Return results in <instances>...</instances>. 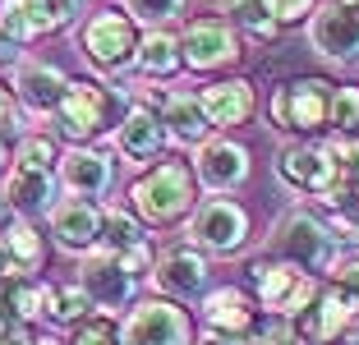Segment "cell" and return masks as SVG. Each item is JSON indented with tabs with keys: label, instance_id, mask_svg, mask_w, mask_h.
Segmentation results:
<instances>
[{
	"label": "cell",
	"instance_id": "30",
	"mask_svg": "<svg viewBox=\"0 0 359 345\" xmlns=\"http://www.w3.org/2000/svg\"><path fill=\"white\" fill-rule=\"evenodd\" d=\"M0 304L10 309L14 323H32V318L42 313V290H37V285H28V281H19V276H5Z\"/></svg>",
	"mask_w": 359,
	"mask_h": 345
},
{
	"label": "cell",
	"instance_id": "43",
	"mask_svg": "<svg viewBox=\"0 0 359 345\" xmlns=\"http://www.w3.org/2000/svg\"><path fill=\"white\" fill-rule=\"evenodd\" d=\"M341 5H359V0H341Z\"/></svg>",
	"mask_w": 359,
	"mask_h": 345
},
{
	"label": "cell",
	"instance_id": "32",
	"mask_svg": "<svg viewBox=\"0 0 359 345\" xmlns=\"http://www.w3.org/2000/svg\"><path fill=\"white\" fill-rule=\"evenodd\" d=\"M327 125L337 129V134H355L359 129V88H337V93H332Z\"/></svg>",
	"mask_w": 359,
	"mask_h": 345
},
{
	"label": "cell",
	"instance_id": "29",
	"mask_svg": "<svg viewBox=\"0 0 359 345\" xmlns=\"http://www.w3.org/2000/svg\"><path fill=\"white\" fill-rule=\"evenodd\" d=\"M231 14L244 23L249 37H258V42H267V37L281 32V19H276L272 0H231Z\"/></svg>",
	"mask_w": 359,
	"mask_h": 345
},
{
	"label": "cell",
	"instance_id": "10",
	"mask_svg": "<svg viewBox=\"0 0 359 345\" xmlns=\"http://www.w3.org/2000/svg\"><path fill=\"white\" fill-rule=\"evenodd\" d=\"M309 42H313L318 55L327 60H359V5H341V0H327L323 10L309 23Z\"/></svg>",
	"mask_w": 359,
	"mask_h": 345
},
{
	"label": "cell",
	"instance_id": "22",
	"mask_svg": "<svg viewBox=\"0 0 359 345\" xmlns=\"http://www.w3.org/2000/svg\"><path fill=\"white\" fill-rule=\"evenodd\" d=\"M19 102L28 106V111H55L60 106V97H65V88H69V79H65L55 65H42V60H28V65H19Z\"/></svg>",
	"mask_w": 359,
	"mask_h": 345
},
{
	"label": "cell",
	"instance_id": "28",
	"mask_svg": "<svg viewBox=\"0 0 359 345\" xmlns=\"http://www.w3.org/2000/svg\"><path fill=\"white\" fill-rule=\"evenodd\" d=\"M42 309L55 318V323L74 327V323H83V318L93 313L97 304L88 299V290H83V285H69V290H42Z\"/></svg>",
	"mask_w": 359,
	"mask_h": 345
},
{
	"label": "cell",
	"instance_id": "27",
	"mask_svg": "<svg viewBox=\"0 0 359 345\" xmlns=\"http://www.w3.org/2000/svg\"><path fill=\"white\" fill-rule=\"evenodd\" d=\"M138 65L152 74V79H166V74L180 69V42L170 32H148L138 37Z\"/></svg>",
	"mask_w": 359,
	"mask_h": 345
},
{
	"label": "cell",
	"instance_id": "35",
	"mask_svg": "<svg viewBox=\"0 0 359 345\" xmlns=\"http://www.w3.org/2000/svg\"><path fill=\"white\" fill-rule=\"evenodd\" d=\"M19 166H37V170H51L55 166V161H60V157H55V143H51V138H42V134H32V138H23V147H19Z\"/></svg>",
	"mask_w": 359,
	"mask_h": 345
},
{
	"label": "cell",
	"instance_id": "24",
	"mask_svg": "<svg viewBox=\"0 0 359 345\" xmlns=\"http://www.w3.org/2000/svg\"><path fill=\"white\" fill-rule=\"evenodd\" d=\"M161 125H166V134H175V143H208V129H212L198 97L189 93H170L161 102Z\"/></svg>",
	"mask_w": 359,
	"mask_h": 345
},
{
	"label": "cell",
	"instance_id": "3",
	"mask_svg": "<svg viewBox=\"0 0 359 345\" xmlns=\"http://www.w3.org/2000/svg\"><path fill=\"white\" fill-rule=\"evenodd\" d=\"M272 253H276V258H285V262H295L299 272H327L332 262H337L332 230L323 226V221L304 217V212L276 221V230H272Z\"/></svg>",
	"mask_w": 359,
	"mask_h": 345
},
{
	"label": "cell",
	"instance_id": "37",
	"mask_svg": "<svg viewBox=\"0 0 359 345\" xmlns=\"http://www.w3.org/2000/svg\"><path fill=\"white\" fill-rule=\"evenodd\" d=\"M332 157L341 161V170L346 175H359V138H350V134H341V138H332Z\"/></svg>",
	"mask_w": 359,
	"mask_h": 345
},
{
	"label": "cell",
	"instance_id": "45",
	"mask_svg": "<svg viewBox=\"0 0 359 345\" xmlns=\"http://www.w3.org/2000/svg\"><path fill=\"white\" fill-rule=\"evenodd\" d=\"M355 345H359V341H355Z\"/></svg>",
	"mask_w": 359,
	"mask_h": 345
},
{
	"label": "cell",
	"instance_id": "15",
	"mask_svg": "<svg viewBox=\"0 0 359 345\" xmlns=\"http://www.w3.org/2000/svg\"><path fill=\"white\" fill-rule=\"evenodd\" d=\"M203 115H208L212 129H235L254 115V83L249 79H226V83H212L203 88L198 97Z\"/></svg>",
	"mask_w": 359,
	"mask_h": 345
},
{
	"label": "cell",
	"instance_id": "12",
	"mask_svg": "<svg viewBox=\"0 0 359 345\" xmlns=\"http://www.w3.org/2000/svg\"><path fill=\"white\" fill-rule=\"evenodd\" d=\"M203 313H208L212 341L208 345H249L254 332V299L240 290V285H222L203 299Z\"/></svg>",
	"mask_w": 359,
	"mask_h": 345
},
{
	"label": "cell",
	"instance_id": "44",
	"mask_svg": "<svg viewBox=\"0 0 359 345\" xmlns=\"http://www.w3.org/2000/svg\"><path fill=\"white\" fill-rule=\"evenodd\" d=\"M0 51H5V42H0Z\"/></svg>",
	"mask_w": 359,
	"mask_h": 345
},
{
	"label": "cell",
	"instance_id": "23",
	"mask_svg": "<svg viewBox=\"0 0 359 345\" xmlns=\"http://www.w3.org/2000/svg\"><path fill=\"white\" fill-rule=\"evenodd\" d=\"M51 194H55L51 170H37V166H19L10 175V184H5V203H10L14 212H23V217L46 212L51 208Z\"/></svg>",
	"mask_w": 359,
	"mask_h": 345
},
{
	"label": "cell",
	"instance_id": "39",
	"mask_svg": "<svg viewBox=\"0 0 359 345\" xmlns=\"http://www.w3.org/2000/svg\"><path fill=\"white\" fill-rule=\"evenodd\" d=\"M272 10H276V19H281V28H285V23H299L304 14H313V0H272Z\"/></svg>",
	"mask_w": 359,
	"mask_h": 345
},
{
	"label": "cell",
	"instance_id": "2",
	"mask_svg": "<svg viewBox=\"0 0 359 345\" xmlns=\"http://www.w3.org/2000/svg\"><path fill=\"white\" fill-rule=\"evenodd\" d=\"M332 93L337 83L327 79H295V83H281L272 97V120L276 129H290V134H318L332 115Z\"/></svg>",
	"mask_w": 359,
	"mask_h": 345
},
{
	"label": "cell",
	"instance_id": "21",
	"mask_svg": "<svg viewBox=\"0 0 359 345\" xmlns=\"http://www.w3.org/2000/svg\"><path fill=\"white\" fill-rule=\"evenodd\" d=\"M46 262V249H42V235L28 226V221H14L5 226L0 235V276H28Z\"/></svg>",
	"mask_w": 359,
	"mask_h": 345
},
{
	"label": "cell",
	"instance_id": "6",
	"mask_svg": "<svg viewBox=\"0 0 359 345\" xmlns=\"http://www.w3.org/2000/svg\"><path fill=\"white\" fill-rule=\"evenodd\" d=\"M111 88L93 83V79H74L65 88L60 106H55V125L69 143H88L93 134H102L106 120H111Z\"/></svg>",
	"mask_w": 359,
	"mask_h": 345
},
{
	"label": "cell",
	"instance_id": "11",
	"mask_svg": "<svg viewBox=\"0 0 359 345\" xmlns=\"http://www.w3.org/2000/svg\"><path fill=\"white\" fill-rule=\"evenodd\" d=\"M189 235L212 253H235L244 240H249V217H244L240 203L231 198H208L189 221Z\"/></svg>",
	"mask_w": 359,
	"mask_h": 345
},
{
	"label": "cell",
	"instance_id": "16",
	"mask_svg": "<svg viewBox=\"0 0 359 345\" xmlns=\"http://www.w3.org/2000/svg\"><path fill=\"white\" fill-rule=\"evenodd\" d=\"M83 290L97 309H125L134 295V276L116 262V253H97L83 262Z\"/></svg>",
	"mask_w": 359,
	"mask_h": 345
},
{
	"label": "cell",
	"instance_id": "38",
	"mask_svg": "<svg viewBox=\"0 0 359 345\" xmlns=\"http://www.w3.org/2000/svg\"><path fill=\"white\" fill-rule=\"evenodd\" d=\"M74 345H120V332L106 323V318H97V323H88L83 332L74 336Z\"/></svg>",
	"mask_w": 359,
	"mask_h": 345
},
{
	"label": "cell",
	"instance_id": "5",
	"mask_svg": "<svg viewBox=\"0 0 359 345\" xmlns=\"http://www.w3.org/2000/svg\"><path fill=\"white\" fill-rule=\"evenodd\" d=\"M120 345H194V323L170 299H148L125 313Z\"/></svg>",
	"mask_w": 359,
	"mask_h": 345
},
{
	"label": "cell",
	"instance_id": "41",
	"mask_svg": "<svg viewBox=\"0 0 359 345\" xmlns=\"http://www.w3.org/2000/svg\"><path fill=\"white\" fill-rule=\"evenodd\" d=\"M10 120H14V97H10V88L0 83V129H10Z\"/></svg>",
	"mask_w": 359,
	"mask_h": 345
},
{
	"label": "cell",
	"instance_id": "7",
	"mask_svg": "<svg viewBox=\"0 0 359 345\" xmlns=\"http://www.w3.org/2000/svg\"><path fill=\"white\" fill-rule=\"evenodd\" d=\"M83 51H88V60L102 65V69H125L138 55L134 19H129V14H116V10L93 14L88 28H83Z\"/></svg>",
	"mask_w": 359,
	"mask_h": 345
},
{
	"label": "cell",
	"instance_id": "4",
	"mask_svg": "<svg viewBox=\"0 0 359 345\" xmlns=\"http://www.w3.org/2000/svg\"><path fill=\"white\" fill-rule=\"evenodd\" d=\"M254 290H258V304L281 318H299L318 299V281L304 276L295 262H285V258L254 262Z\"/></svg>",
	"mask_w": 359,
	"mask_h": 345
},
{
	"label": "cell",
	"instance_id": "36",
	"mask_svg": "<svg viewBox=\"0 0 359 345\" xmlns=\"http://www.w3.org/2000/svg\"><path fill=\"white\" fill-rule=\"evenodd\" d=\"M116 262L125 267L129 276H143V272H152V249H148V240H134V244H125V249H116Z\"/></svg>",
	"mask_w": 359,
	"mask_h": 345
},
{
	"label": "cell",
	"instance_id": "14",
	"mask_svg": "<svg viewBox=\"0 0 359 345\" xmlns=\"http://www.w3.org/2000/svg\"><path fill=\"white\" fill-rule=\"evenodd\" d=\"M208 258H203L198 249H170L157 258V267H152V281H157L161 295H170V299H194V295L208 290Z\"/></svg>",
	"mask_w": 359,
	"mask_h": 345
},
{
	"label": "cell",
	"instance_id": "17",
	"mask_svg": "<svg viewBox=\"0 0 359 345\" xmlns=\"http://www.w3.org/2000/svg\"><path fill=\"white\" fill-rule=\"evenodd\" d=\"M198 175L208 189H235L249 180V152L240 143H198Z\"/></svg>",
	"mask_w": 359,
	"mask_h": 345
},
{
	"label": "cell",
	"instance_id": "42",
	"mask_svg": "<svg viewBox=\"0 0 359 345\" xmlns=\"http://www.w3.org/2000/svg\"><path fill=\"white\" fill-rule=\"evenodd\" d=\"M5 161H10V147H5V138H0V175H5Z\"/></svg>",
	"mask_w": 359,
	"mask_h": 345
},
{
	"label": "cell",
	"instance_id": "31",
	"mask_svg": "<svg viewBox=\"0 0 359 345\" xmlns=\"http://www.w3.org/2000/svg\"><path fill=\"white\" fill-rule=\"evenodd\" d=\"M102 240L111 244V253H116V249H125V244L143 240V230H138V221L129 217V212L111 208V212H102Z\"/></svg>",
	"mask_w": 359,
	"mask_h": 345
},
{
	"label": "cell",
	"instance_id": "13",
	"mask_svg": "<svg viewBox=\"0 0 359 345\" xmlns=\"http://www.w3.org/2000/svg\"><path fill=\"white\" fill-rule=\"evenodd\" d=\"M235 55L240 51H235V32L226 19H198L180 37V60L189 65V69H222Z\"/></svg>",
	"mask_w": 359,
	"mask_h": 345
},
{
	"label": "cell",
	"instance_id": "9",
	"mask_svg": "<svg viewBox=\"0 0 359 345\" xmlns=\"http://www.w3.org/2000/svg\"><path fill=\"white\" fill-rule=\"evenodd\" d=\"M276 175L290 189H299V194H327L341 180V161L332 157L327 143H299L276 157Z\"/></svg>",
	"mask_w": 359,
	"mask_h": 345
},
{
	"label": "cell",
	"instance_id": "40",
	"mask_svg": "<svg viewBox=\"0 0 359 345\" xmlns=\"http://www.w3.org/2000/svg\"><path fill=\"white\" fill-rule=\"evenodd\" d=\"M263 345H304V341H299V336L290 332V327L276 323V327H267V332H263Z\"/></svg>",
	"mask_w": 359,
	"mask_h": 345
},
{
	"label": "cell",
	"instance_id": "33",
	"mask_svg": "<svg viewBox=\"0 0 359 345\" xmlns=\"http://www.w3.org/2000/svg\"><path fill=\"white\" fill-rule=\"evenodd\" d=\"M327 290L346 304L350 318H359V262H341L337 272H332V285H327Z\"/></svg>",
	"mask_w": 359,
	"mask_h": 345
},
{
	"label": "cell",
	"instance_id": "20",
	"mask_svg": "<svg viewBox=\"0 0 359 345\" xmlns=\"http://www.w3.org/2000/svg\"><path fill=\"white\" fill-rule=\"evenodd\" d=\"M60 180L79 198H97V194L111 189V161L102 152H93V147H74V152L60 157Z\"/></svg>",
	"mask_w": 359,
	"mask_h": 345
},
{
	"label": "cell",
	"instance_id": "34",
	"mask_svg": "<svg viewBox=\"0 0 359 345\" xmlns=\"http://www.w3.org/2000/svg\"><path fill=\"white\" fill-rule=\"evenodd\" d=\"M184 10V0H125V14L138 23H161V19H175Z\"/></svg>",
	"mask_w": 359,
	"mask_h": 345
},
{
	"label": "cell",
	"instance_id": "25",
	"mask_svg": "<svg viewBox=\"0 0 359 345\" xmlns=\"http://www.w3.org/2000/svg\"><path fill=\"white\" fill-rule=\"evenodd\" d=\"M323 203H327V212H332V226L346 230V240L359 235V175H346V170H341V180L323 194Z\"/></svg>",
	"mask_w": 359,
	"mask_h": 345
},
{
	"label": "cell",
	"instance_id": "19",
	"mask_svg": "<svg viewBox=\"0 0 359 345\" xmlns=\"http://www.w3.org/2000/svg\"><path fill=\"white\" fill-rule=\"evenodd\" d=\"M161 143H166V125H161L157 111L138 106V111L125 115V125H120V152H125L134 166H148V161H157Z\"/></svg>",
	"mask_w": 359,
	"mask_h": 345
},
{
	"label": "cell",
	"instance_id": "1",
	"mask_svg": "<svg viewBox=\"0 0 359 345\" xmlns=\"http://www.w3.org/2000/svg\"><path fill=\"white\" fill-rule=\"evenodd\" d=\"M129 203H134L138 217L157 221V226H170V221L189 217L194 208V170L184 161H157L152 170L134 180L129 189Z\"/></svg>",
	"mask_w": 359,
	"mask_h": 345
},
{
	"label": "cell",
	"instance_id": "26",
	"mask_svg": "<svg viewBox=\"0 0 359 345\" xmlns=\"http://www.w3.org/2000/svg\"><path fill=\"white\" fill-rule=\"evenodd\" d=\"M304 313H309V332H313L323 345H327V341H337V336L346 332L350 323H355V318L346 313V304H341L332 290H323V295H318V299L304 309Z\"/></svg>",
	"mask_w": 359,
	"mask_h": 345
},
{
	"label": "cell",
	"instance_id": "18",
	"mask_svg": "<svg viewBox=\"0 0 359 345\" xmlns=\"http://www.w3.org/2000/svg\"><path fill=\"white\" fill-rule=\"evenodd\" d=\"M51 235L60 249H93L97 240H102V212L93 208L88 198H74L65 203V208L51 212Z\"/></svg>",
	"mask_w": 359,
	"mask_h": 345
},
{
	"label": "cell",
	"instance_id": "8",
	"mask_svg": "<svg viewBox=\"0 0 359 345\" xmlns=\"http://www.w3.org/2000/svg\"><path fill=\"white\" fill-rule=\"evenodd\" d=\"M79 14V0H0V32L10 42H32Z\"/></svg>",
	"mask_w": 359,
	"mask_h": 345
}]
</instances>
